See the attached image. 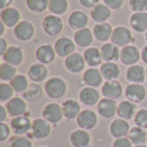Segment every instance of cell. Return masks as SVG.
<instances>
[{"instance_id": "1", "label": "cell", "mask_w": 147, "mask_h": 147, "mask_svg": "<svg viewBox=\"0 0 147 147\" xmlns=\"http://www.w3.org/2000/svg\"><path fill=\"white\" fill-rule=\"evenodd\" d=\"M66 90V82L59 76H52L44 83V93L52 100H59L62 96H64Z\"/></svg>"}, {"instance_id": "2", "label": "cell", "mask_w": 147, "mask_h": 147, "mask_svg": "<svg viewBox=\"0 0 147 147\" xmlns=\"http://www.w3.org/2000/svg\"><path fill=\"white\" fill-rule=\"evenodd\" d=\"M50 134H51V124L42 117L36 118V119L32 121L31 131L28 134V136H29L30 138L41 140L47 138V137H49Z\"/></svg>"}, {"instance_id": "3", "label": "cell", "mask_w": 147, "mask_h": 147, "mask_svg": "<svg viewBox=\"0 0 147 147\" xmlns=\"http://www.w3.org/2000/svg\"><path fill=\"white\" fill-rule=\"evenodd\" d=\"M134 41V37L132 34V31L127 27L124 26H117L113 29L111 42L117 45L119 48H124L126 45H129Z\"/></svg>"}, {"instance_id": "4", "label": "cell", "mask_w": 147, "mask_h": 147, "mask_svg": "<svg viewBox=\"0 0 147 147\" xmlns=\"http://www.w3.org/2000/svg\"><path fill=\"white\" fill-rule=\"evenodd\" d=\"M42 30L49 37H55L63 30V21L60 16L49 15L42 20Z\"/></svg>"}, {"instance_id": "5", "label": "cell", "mask_w": 147, "mask_h": 147, "mask_svg": "<svg viewBox=\"0 0 147 147\" xmlns=\"http://www.w3.org/2000/svg\"><path fill=\"white\" fill-rule=\"evenodd\" d=\"M34 31L36 30H34V26L32 24V22L22 20L13 28V36L18 41L27 42L33 38Z\"/></svg>"}, {"instance_id": "6", "label": "cell", "mask_w": 147, "mask_h": 147, "mask_svg": "<svg viewBox=\"0 0 147 147\" xmlns=\"http://www.w3.org/2000/svg\"><path fill=\"white\" fill-rule=\"evenodd\" d=\"M142 55H140V51L138 48L134 44H129L126 45L124 48L121 49V57L119 60L122 62V64L127 66H132L137 64V62L140 60Z\"/></svg>"}, {"instance_id": "7", "label": "cell", "mask_w": 147, "mask_h": 147, "mask_svg": "<svg viewBox=\"0 0 147 147\" xmlns=\"http://www.w3.org/2000/svg\"><path fill=\"white\" fill-rule=\"evenodd\" d=\"M31 126H32V121L27 115L13 117L10 122L11 131L15 133V135L17 136L28 135L31 131Z\"/></svg>"}, {"instance_id": "8", "label": "cell", "mask_w": 147, "mask_h": 147, "mask_svg": "<svg viewBox=\"0 0 147 147\" xmlns=\"http://www.w3.org/2000/svg\"><path fill=\"white\" fill-rule=\"evenodd\" d=\"M85 64H86V62L84 60L83 54L79 53V52H74L64 60V66H65L66 71L73 74L82 72L85 69Z\"/></svg>"}, {"instance_id": "9", "label": "cell", "mask_w": 147, "mask_h": 147, "mask_svg": "<svg viewBox=\"0 0 147 147\" xmlns=\"http://www.w3.org/2000/svg\"><path fill=\"white\" fill-rule=\"evenodd\" d=\"M42 117L50 124H58L64 117L62 106L58 103H48L42 111Z\"/></svg>"}, {"instance_id": "10", "label": "cell", "mask_w": 147, "mask_h": 147, "mask_svg": "<svg viewBox=\"0 0 147 147\" xmlns=\"http://www.w3.org/2000/svg\"><path fill=\"white\" fill-rule=\"evenodd\" d=\"M97 115L94 111L83 110L76 118V124L81 129L91 131L97 125Z\"/></svg>"}, {"instance_id": "11", "label": "cell", "mask_w": 147, "mask_h": 147, "mask_svg": "<svg viewBox=\"0 0 147 147\" xmlns=\"http://www.w3.org/2000/svg\"><path fill=\"white\" fill-rule=\"evenodd\" d=\"M124 93H125L126 100L137 104L145 100V97H146V88L143 86V84L129 83L125 88Z\"/></svg>"}, {"instance_id": "12", "label": "cell", "mask_w": 147, "mask_h": 147, "mask_svg": "<svg viewBox=\"0 0 147 147\" xmlns=\"http://www.w3.org/2000/svg\"><path fill=\"white\" fill-rule=\"evenodd\" d=\"M131 128L132 127L129 126V123L127 121L118 117L112 121V123L110 124V134L115 140L122 138V137H127Z\"/></svg>"}, {"instance_id": "13", "label": "cell", "mask_w": 147, "mask_h": 147, "mask_svg": "<svg viewBox=\"0 0 147 147\" xmlns=\"http://www.w3.org/2000/svg\"><path fill=\"white\" fill-rule=\"evenodd\" d=\"M54 49L57 52V55H59L60 58H67L75 51V42L70 38L61 37L55 41Z\"/></svg>"}, {"instance_id": "14", "label": "cell", "mask_w": 147, "mask_h": 147, "mask_svg": "<svg viewBox=\"0 0 147 147\" xmlns=\"http://www.w3.org/2000/svg\"><path fill=\"white\" fill-rule=\"evenodd\" d=\"M101 92L104 97L116 101L123 94V88H122V84L117 80L105 81V83H103L101 88Z\"/></svg>"}, {"instance_id": "15", "label": "cell", "mask_w": 147, "mask_h": 147, "mask_svg": "<svg viewBox=\"0 0 147 147\" xmlns=\"http://www.w3.org/2000/svg\"><path fill=\"white\" fill-rule=\"evenodd\" d=\"M117 105L114 100L104 97L97 103V113L103 118L114 117L115 114H117Z\"/></svg>"}, {"instance_id": "16", "label": "cell", "mask_w": 147, "mask_h": 147, "mask_svg": "<svg viewBox=\"0 0 147 147\" xmlns=\"http://www.w3.org/2000/svg\"><path fill=\"white\" fill-rule=\"evenodd\" d=\"M5 106L7 109L9 116L12 118L22 116L27 112V103L22 97H12L10 101H8Z\"/></svg>"}, {"instance_id": "17", "label": "cell", "mask_w": 147, "mask_h": 147, "mask_svg": "<svg viewBox=\"0 0 147 147\" xmlns=\"http://www.w3.org/2000/svg\"><path fill=\"white\" fill-rule=\"evenodd\" d=\"M82 82L85 86H91V88H97V86H101L103 85L102 82H103V76L102 73L96 67H90L86 69L83 73L82 76Z\"/></svg>"}, {"instance_id": "18", "label": "cell", "mask_w": 147, "mask_h": 147, "mask_svg": "<svg viewBox=\"0 0 147 147\" xmlns=\"http://www.w3.org/2000/svg\"><path fill=\"white\" fill-rule=\"evenodd\" d=\"M126 81L128 83H136L143 84V82L146 81V69L140 64L128 66L126 70Z\"/></svg>"}, {"instance_id": "19", "label": "cell", "mask_w": 147, "mask_h": 147, "mask_svg": "<svg viewBox=\"0 0 147 147\" xmlns=\"http://www.w3.org/2000/svg\"><path fill=\"white\" fill-rule=\"evenodd\" d=\"M80 102L85 106H93L100 102V93L95 88H91V86H84L81 88L80 93Z\"/></svg>"}, {"instance_id": "20", "label": "cell", "mask_w": 147, "mask_h": 147, "mask_svg": "<svg viewBox=\"0 0 147 147\" xmlns=\"http://www.w3.org/2000/svg\"><path fill=\"white\" fill-rule=\"evenodd\" d=\"M57 52L51 44H42L36 51V59L42 64H50L55 60Z\"/></svg>"}, {"instance_id": "21", "label": "cell", "mask_w": 147, "mask_h": 147, "mask_svg": "<svg viewBox=\"0 0 147 147\" xmlns=\"http://www.w3.org/2000/svg\"><path fill=\"white\" fill-rule=\"evenodd\" d=\"M67 23H69V27L71 29H74L75 31L76 30L84 29V28H86V26L88 24V17L83 11L74 10L69 16Z\"/></svg>"}, {"instance_id": "22", "label": "cell", "mask_w": 147, "mask_h": 147, "mask_svg": "<svg viewBox=\"0 0 147 147\" xmlns=\"http://www.w3.org/2000/svg\"><path fill=\"white\" fill-rule=\"evenodd\" d=\"M1 21L6 24V27L8 28H15L16 26L20 22L21 19V13L20 11L13 7H9L6 8L3 10H1Z\"/></svg>"}, {"instance_id": "23", "label": "cell", "mask_w": 147, "mask_h": 147, "mask_svg": "<svg viewBox=\"0 0 147 147\" xmlns=\"http://www.w3.org/2000/svg\"><path fill=\"white\" fill-rule=\"evenodd\" d=\"M49 71L47 69L45 64H42L40 62L33 63L32 65H30L28 70V78H29L33 83H41L44 80H47Z\"/></svg>"}, {"instance_id": "24", "label": "cell", "mask_w": 147, "mask_h": 147, "mask_svg": "<svg viewBox=\"0 0 147 147\" xmlns=\"http://www.w3.org/2000/svg\"><path fill=\"white\" fill-rule=\"evenodd\" d=\"M2 60L13 66H19L23 62V51L21 48L10 45L2 55Z\"/></svg>"}, {"instance_id": "25", "label": "cell", "mask_w": 147, "mask_h": 147, "mask_svg": "<svg viewBox=\"0 0 147 147\" xmlns=\"http://www.w3.org/2000/svg\"><path fill=\"white\" fill-rule=\"evenodd\" d=\"M101 55L104 62H116L121 57V49L112 42H106L101 47Z\"/></svg>"}, {"instance_id": "26", "label": "cell", "mask_w": 147, "mask_h": 147, "mask_svg": "<svg viewBox=\"0 0 147 147\" xmlns=\"http://www.w3.org/2000/svg\"><path fill=\"white\" fill-rule=\"evenodd\" d=\"M61 106H62V111H63V116L67 121L76 119L79 114L81 113L80 104L73 98H67L65 101H63Z\"/></svg>"}, {"instance_id": "27", "label": "cell", "mask_w": 147, "mask_h": 147, "mask_svg": "<svg viewBox=\"0 0 147 147\" xmlns=\"http://www.w3.org/2000/svg\"><path fill=\"white\" fill-rule=\"evenodd\" d=\"M137 106L136 104L125 100V101H122L119 102L117 105V115L119 118H123L125 121H131L134 119L135 114L137 113Z\"/></svg>"}, {"instance_id": "28", "label": "cell", "mask_w": 147, "mask_h": 147, "mask_svg": "<svg viewBox=\"0 0 147 147\" xmlns=\"http://www.w3.org/2000/svg\"><path fill=\"white\" fill-rule=\"evenodd\" d=\"M129 26L137 33L147 31V12H133L129 18Z\"/></svg>"}, {"instance_id": "29", "label": "cell", "mask_w": 147, "mask_h": 147, "mask_svg": "<svg viewBox=\"0 0 147 147\" xmlns=\"http://www.w3.org/2000/svg\"><path fill=\"white\" fill-rule=\"evenodd\" d=\"M70 142L73 147H88L91 143V135L85 129H74L70 135Z\"/></svg>"}, {"instance_id": "30", "label": "cell", "mask_w": 147, "mask_h": 147, "mask_svg": "<svg viewBox=\"0 0 147 147\" xmlns=\"http://www.w3.org/2000/svg\"><path fill=\"white\" fill-rule=\"evenodd\" d=\"M93 36L97 41L100 42H107L112 38L113 28L109 22L104 23H97L93 27Z\"/></svg>"}, {"instance_id": "31", "label": "cell", "mask_w": 147, "mask_h": 147, "mask_svg": "<svg viewBox=\"0 0 147 147\" xmlns=\"http://www.w3.org/2000/svg\"><path fill=\"white\" fill-rule=\"evenodd\" d=\"M100 71L105 81L117 80L121 75V69L116 62H104L101 65Z\"/></svg>"}, {"instance_id": "32", "label": "cell", "mask_w": 147, "mask_h": 147, "mask_svg": "<svg viewBox=\"0 0 147 147\" xmlns=\"http://www.w3.org/2000/svg\"><path fill=\"white\" fill-rule=\"evenodd\" d=\"M93 31H91L88 28L76 30L73 34L74 42L80 48H90V45L93 42Z\"/></svg>"}, {"instance_id": "33", "label": "cell", "mask_w": 147, "mask_h": 147, "mask_svg": "<svg viewBox=\"0 0 147 147\" xmlns=\"http://www.w3.org/2000/svg\"><path fill=\"white\" fill-rule=\"evenodd\" d=\"M112 12L111 9L104 3H98L97 6L91 10V18L96 23H104L107 22V20L111 18Z\"/></svg>"}, {"instance_id": "34", "label": "cell", "mask_w": 147, "mask_h": 147, "mask_svg": "<svg viewBox=\"0 0 147 147\" xmlns=\"http://www.w3.org/2000/svg\"><path fill=\"white\" fill-rule=\"evenodd\" d=\"M84 60L90 67H96L103 64V59L101 55V50L95 47H90L83 53Z\"/></svg>"}, {"instance_id": "35", "label": "cell", "mask_w": 147, "mask_h": 147, "mask_svg": "<svg viewBox=\"0 0 147 147\" xmlns=\"http://www.w3.org/2000/svg\"><path fill=\"white\" fill-rule=\"evenodd\" d=\"M127 137L132 142L133 146L145 145V143L147 142V132L144 128H142V127L134 126V127L131 128Z\"/></svg>"}, {"instance_id": "36", "label": "cell", "mask_w": 147, "mask_h": 147, "mask_svg": "<svg viewBox=\"0 0 147 147\" xmlns=\"http://www.w3.org/2000/svg\"><path fill=\"white\" fill-rule=\"evenodd\" d=\"M10 85L13 88L16 93H24L29 88V82L26 75L17 74L15 78L10 81Z\"/></svg>"}, {"instance_id": "37", "label": "cell", "mask_w": 147, "mask_h": 147, "mask_svg": "<svg viewBox=\"0 0 147 147\" xmlns=\"http://www.w3.org/2000/svg\"><path fill=\"white\" fill-rule=\"evenodd\" d=\"M69 9L67 0H49V11L52 15L62 16L64 15Z\"/></svg>"}, {"instance_id": "38", "label": "cell", "mask_w": 147, "mask_h": 147, "mask_svg": "<svg viewBox=\"0 0 147 147\" xmlns=\"http://www.w3.org/2000/svg\"><path fill=\"white\" fill-rule=\"evenodd\" d=\"M16 75H17L16 66L6 62L0 64V80L2 82H10Z\"/></svg>"}, {"instance_id": "39", "label": "cell", "mask_w": 147, "mask_h": 147, "mask_svg": "<svg viewBox=\"0 0 147 147\" xmlns=\"http://www.w3.org/2000/svg\"><path fill=\"white\" fill-rule=\"evenodd\" d=\"M27 7L34 13L44 12L49 9V0H27Z\"/></svg>"}, {"instance_id": "40", "label": "cell", "mask_w": 147, "mask_h": 147, "mask_svg": "<svg viewBox=\"0 0 147 147\" xmlns=\"http://www.w3.org/2000/svg\"><path fill=\"white\" fill-rule=\"evenodd\" d=\"M41 94H42V88L37 84H31L29 85L28 90L23 93V98L30 102H34L41 97Z\"/></svg>"}, {"instance_id": "41", "label": "cell", "mask_w": 147, "mask_h": 147, "mask_svg": "<svg viewBox=\"0 0 147 147\" xmlns=\"http://www.w3.org/2000/svg\"><path fill=\"white\" fill-rule=\"evenodd\" d=\"M13 88H11L10 84L8 83H0V102L1 103H7L8 101H10L13 97Z\"/></svg>"}, {"instance_id": "42", "label": "cell", "mask_w": 147, "mask_h": 147, "mask_svg": "<svg viewBox=\"0 0 147 147\" xmlns=\"http://www.w3.org/2000/svg\"><path fill=\"white\" fill-rule=\"evenodd\" d=\"M133 121L135 126L147 129V109H140L135 114Z\"/></svg>"}, {"instance_id": "43", "label": "cell", "mask_w": 147, "mask_h": 147, "mask_svg": "<svg viewBox=\"0 0 147 147\" xmlns=\"http://www.w3.org/2000/svg\"><path fill=\"white\" fill-rule=\"evenodd\" d=\"M10 147H32V142L29 137L16 135L10 140Z\"/></svg>"}, {"instance_id": "44", "label": "cell", "mask_w": 147, "mask_h": 147, "mask_svg": "<svg viewBox=\"0 0 147 147\" xmlns=\"http://www.w3.org/2000/svg\"><path fill=\"white\" fill-rule=\"evenodd\" d=\"M128 6L133 12H146L147 0H128Z\"/></svg>"}, {"instance_id": "45", "label": "cell", "mask_w": 147, "mask_h": 147, "mask_svg": "<svg viewBox=\"0 0 147 147\" xmlns=\"http://www.w3.org/2000/svg\"><path fill=\"white\" fill-rule=\"evenodd\" d=\"M11 133V127H9L5 122L0 123V142H5L8 137L10 136Z\"/></svg>"}, {"instance_id": "46", "label": "cell", "mask_w": 147, "mask_h": 147, "mask_svg": "<svg viewBox=\"0 0 147 147\" xmlns=\"http://www.w3.org/2000/svg\"><path fill=\"white\" fill-rule=\"evenodd\" d=\"M103 3L106 5L111 10H118L123 7L124 0H103Z\"/></svg>"}, {"instance_id": "47", "label": "cell", "mask_w": 147, "mask_h": 147, "mask_svg": "<svg viewBox=\"0 0 147 147\" xmlns=\"http://www.w3.org/2000/svg\"><path fill=\"white\" fill-rule=\"evenodd\" d=\"M113 147H133V144L128 137H122L113 142Z\"/></svg>"}, {"instance_id": "48", "label": "cell", "mask_w": 147, "mask_h": 147, "mask_svg": "<svg viewBox=\"0 0 147 147\" xmlns=\"http://www.w3.org/2000/svg\"><path fill=\"white\" fill-rule=\"evenodd\" d=\"M100 0H79V3L81 5L82 7L84 8H93L95 7V6H97L100 2H98Z\"/></svg>"}, {"instance_id": "49", "label": "cell", "mask_w": 147, "mask_h": 147, "mask_svg": "<svg viewBox=\"0 0 147 147\" xmlns=\"http://www.w3.org/2000/svg\"><path fill=\"white\" fill-rule=\"evenodd\" d=\"M8 44H7V41H6V39L2 37H0V55L2 57L3 55V53L8 50Z\"/></svg>"}, {"instance_id": "50", "label": "cell", "mask_w": 147, "mask_h": 147, "mask_svg": "<svg viewBox=\"0 0 147 147\" xmlns=\"http://www.w3.org/2000/svg\"><path fill=\"white\" fill-rule=\"evenodd\" d=\"M8 111L6 109V106L5 105H0V122L1 123H3L8 117Z\"/></svg>"}, {"instance_id": "51", "label": "cell", "mask_w": 147, "mask_h": 147, "mask_svg": "<svg viewBox=\"0 0 147 147\" xmlns=\"http://www.w3.org/2000/svg\"><path fill=\"white\" fill-rule=\"evenodd\" d=\"M12 1L13 0H0V8H1V10L10 7V5L12 3Z\"/></svg>"}, {"instance_id": "52", "label": "cell", "mask_w": 147, "mask_h": 147, "mask_svg": "<svg viewBox=\"0 0 147 147\" xmlns=\"http://www.w3.org/2000/svg\"><path fill=\"white\" fill-rule=\"evenodd\" d=\"M140 55H142V60H143V62H144L145 64H147V45H145V47L142 49Z\"/></svg>"}, {"instance_id": "53", "label": "cell", "mask_w": 147, "mask_h": 147, "mask_svg": "<svg viewBox=\"0 0 147 147\" xmlns=\"http://www.w3.org/2000/svg\"><path fill=\"white\" fill-rule=\"evenodd\" d=\"M5 27H6V24L1 21V23H0V36H1V37L5 34V29H6Z\"/></svg>"}, {"instance_id": "54", "label": "cell", "mask_w": 147, "mask_h": 147, "mask_svg": "<svg viewBox=\"0 0 147 147\" xmlns=\"http://www.w3.org/2000/svg\"><path fill=\"white\" fill-rule=\"evenodd\" d=\"M133 147H147V145H136V146H133Z\"/></svg>"}, {"instance_id": "55", "label": "cell", "mask_w": 147, "mask_h": 147, "mask_svg": "<svg viewBox=\"0 0 147 147\" xmlns=\"http://www.w3.org/2000/svg\"><path fill=\"white\" fill-rule=\"evenodd\" d=\"M145 41L147 42V31L145 32Z\"/></svg>"}, {"instance_id": "56", "label": "cell", "mask_w": 147, "mask_h": 147, "mask_svg": "<svg viewBox=\"0 0 147 147\" xmlns=\"http://www.w3.org/2000/svg\"><path fill=\"white\" fill-rule=\"evenodd\" d=\"M146 81H147V67H146Z\"/></svg>"}, {"instance_id": "57", "label": "cell", "mask_w": 147, "mask_h": 147, "mask_svg": "<svg viewBox=\"0 0 147 147\" xmlns=\"http://www.w3.org/2000/svg\"><path fill=\"white\" fill-rule=\"evenodd\" d=\"M40 147H47V146H40Z\"/></svg>"}, {"instance_id": "58", "label": "cell", "mask_w": 147, "mask_h": 147, "mask_svg": "<svg viewBox=\"0 0 147 147\" xmlns=\"http://www.w3.org/2000/svg\"><path fill=\"white\" fill-rule=\"evenodd\" d=\"M146 144H147V142H146Z\"/></svg>"}]
</instances>
